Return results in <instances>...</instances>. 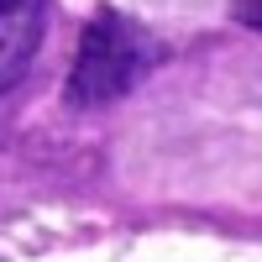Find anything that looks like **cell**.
I'll use <instances>...</instances> for the list:
<instances>
[{
  "label": "cell",
  "mask_w": 262,
  "mask_h": 262,
  "mask_svg": "<svg viewBox=\"0 0 262 262\" xmlns=\"http://www.w3.org/2000/svg\"><path fill=\"white\" fill-rule=\"evenodd\" d=\"M158 63V42L142 21L121 16L116 6H100L79 37L74 69H69V105L74 111H105L126 100Z\"/></svg>",
  "instance_id": "6da1fadb"
},
{
  "label": "cell",
  "mask_w": 262,
  "mask_h": 262,
  "mask_svg": "<svg viewBox=\"0 0 262 262\" xmlns=\"http://www.w3.org/2000/svg\"><path fill=\"white\" fill-rule=\"evenodd\" d=\"M231 16L242 21V27L262 32V0H231Z\"/></svg>",
  "instance_id": "3957f363"
},
{
  "label": "cell",
  "mask_w": 262,
  "mask_h": 262,
  "mask_svg": "<svg viewBox=\"0 0 262 262\" xmlns=\"http://www.w3.org/2000/svg\"><path fill=\"white\" fill-rule=\"evenodd\" d=\"M42 27H48V0H0V95L27 79Z\"/></svg>",
  "instance_id": "7a4b0ae2"
}]
</instances>
